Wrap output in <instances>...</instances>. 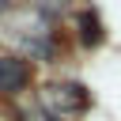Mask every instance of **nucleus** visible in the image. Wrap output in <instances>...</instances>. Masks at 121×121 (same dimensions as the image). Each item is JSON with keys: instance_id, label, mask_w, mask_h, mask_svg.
Returning <instances> with one entry per match:
<instances>
[{"instance_id": "1", "label": "nucleus", "mask_w": 121, "mask_h": 121, "mask_svg": "<svg viewBox=\"0 0 121 121\" xmlns=\"http://www.w3.org/2000/svg\"><path fill=\"white\" fill-rule=\"evenodd\" d=\"M42 98H45V106H53L60 113H76V110L87 106V91L79 83H49L42 91Z\"/></svg>"}, {"instance_id": "2", "label": "nucleus", "mask_w": 121, "mask_h": 121, "mask_svg": "<svg viewBox=\"0 0 121 121\" xmlns=\"http://www.w3.org/2000/svg\"><path fill=\"white\" fill-rule=\"evenodd\" d=\"M26 83H30V64L23 57H0V91L19 95Z\"/></svg>"}, {"instance_id": "3", "label": "nucleus", "mask_w": 121, "mask_h": 121, "mask_svg": "<svg viewBox=\"0 0 121 121\" xmlns=\"http://www.w3.org/2000/svg\"><path fill=\"white\" fill-rule=\"evenodd\" d=\"M79 42L83 45H98L102 42V26H98V15L95 11H83L79 15Z\"/></svg>"}, {"instance_id": "4", "label": "nucleus", "mask_w": 121, "mask_h": 121, "mask_svg": "<svg viewBox=\"0 0 121 121\" xmlns=\"http://www.w3.org/2000/svg\"><path fill=\"white\" fill-rule=\"evenodd\" d=\"M4 8H8V0H0V11H4Z\"/></svg>"}]
</instances>
